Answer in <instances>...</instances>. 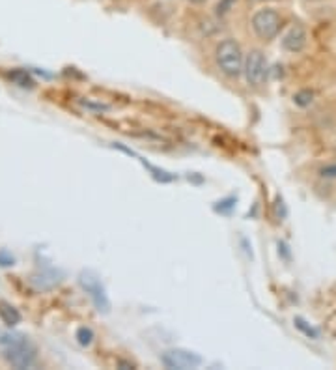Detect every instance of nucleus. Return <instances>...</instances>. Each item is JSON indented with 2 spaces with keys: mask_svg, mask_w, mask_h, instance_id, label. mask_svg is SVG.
Wrapping results in <instances>:
<instances>
[{
  "mask_svg": "<svg viewBox=\"0 0 336 370\" xmlns=\"http://www.w3.org/2000/svg\"><path fill=\"white\" fill-rule=\"evenodd\" d=\"M0 346H2V354L4 359L10 363L13 369L25 370L34 366L36 363V348L34 344L22 335L15 333H8L0 337Z\"/></svg>",
  "mask_w": 336,
  "mask_h": 370,
  "instance_id": "1",
  "label": "nucleus"
},
{
  "mask_svg": "<svg viewBox=\"0 0 336 370\" xmlns=\"http://www.w3.org/2000/svg\"><path fill=\"white\" fill-rule=\"evenodd\" d=\"M215 62L219 70L224 75L236 79L243 73L245 67V58H243V51L236 39H222L215 49Z\"/></svg>",
  "mask_w": 336,
  "mask_h": 370,
  "instance_id": "2",
  "label": "nucleus"
},
{
  "mask_svg": "<svg viewBox=\"0 0 336 370\" xmlns=\"http://www.w3.org/2000/svg\"><path fill=\"white\" fill-rule=\"evenodd\" d=\"M250 27H253L254 34L258 36L260 39H265L269 41L281 32L282 28V17L281 13L273 8H262L253 15L250 19Z\"/></svg>",
  "mask_w": 336,
  "mask_h": 370,
  "instance_id": "3",
  "label": "nucleus"
},
{
  "mask_svg": "<svg viewBox=\"0 0 336 370\" xmlns=\"http://www.w3.org/2000/svg\"><path fill=\"white\" fill-rule=\"evenodd\" d=\"M79 284H81V288H83L84 292L88 293L92 303L95 305V309L100 310V312H103V315L111 312V299L107 296L103 282L100 281V277L95 275L94 271H81Z\"/></svg>",
  "mask_w": 336,
  "mask_h": 370,
  "instance_id": "4",
  "label": "nucleus"
},
{
  "mask_svg": "<svg viewBox=\"0 0 336 370\" xmlns=\"http://www.w3.org/2000/svg\"><path fill=\"white\" fill-rule=\"evenodd\" d=\"M161 363L166 369L172 370H187V369H196L204 363V359L194 352L189 350H168L165 354L161 355Z\"/></svg>",
  "mask_w": 336,
  "mask_h": 370,
  "instance_id": "5",
  "label": "nucleus"
},
{
  "mask_svg": "<svg viewBox=\"0 0 336 370\" xmlns=\"http://www.w3.org/2000/svg\"><path fill=\"white\" fill-rule=\"evenodd\" d=\"M245 79L250 86H260L267 77V60L262 51H250L245 58V67H243Z\"/></svg>",
  "mask_w": 336,
  "mask_h": 370,
  "instance_id": "6",
  "label": "nucleus"
},
{
  "mask_svg": "<svg viewBox=\"0 0 336 370\" xmlns=\"http://www.w3.org/2000/svg\"><path fill=\"white\" fill-rule=\"evenodd\" d=\"M307 45V30L301 25H293L282 38V47L288 53H301Z\"/></svg>",
  "mask_w": 336,
  "mask_h": 370,
  "instance_id": "7",
  "label": "nucleus"
},
{
  "mask_svg": "<svg viewBox=\"0 0 336 370\" xmlns=\"http://www.w3.org/2000/svg\"><path fill=\"white\" fill-rule=\"evenodd\" d=\"M0 320L4 322L8 327H13L21 322V315H19V310L13 305L0 301Z\"/></svg>",
  "mask_w": 336,
  "mask_h": 370,
  "instance_id": "8",
  "label": "nucleus"
},
{
  "mask_svg": "<svg viewBox=\"0 0 336 370\" xmlns=\"http://www.w3.org/2000/svg\"><path fill=\"white\" fill-rule=\"evenodd\" d=\"M293 324H295V327H297L299 331L303 333V335H307L309 338H318L320 337V331L316 329V327H312L310 324H307V322L301 318V316H297L295 320H293Z\"/></svg>",
  "mask_w": 336,
  "mask_h": 370,
  "instance_id": "9",
  "label": "nucleus"
},
{
  "mask_svg": "<svg viewBox=\"0 0 336 370\" xmlns=\"http://www.w3.org/2000/svg\"><path fill=\"white\" fill-rule=\"evenodd\" d=\"M75 337H77L81 346H90V344L94 343V331H92L90 327H79Z\"/></svg>",
  "mask_w": 336,
  "mask_h": 370,
  "instance_id": "10",
  "label": "nucleus"
},
{
  "mask_svg": "<svg viewBox=\"0 0 336 370\" xmlns=\"http://www.w3.org/2000/svg\"><path fill=\"white\" fill-rule=\"evenodd\" d=\"M293 101H295V105L299 107H309L312 101H314V94L310 92V90H301L297 94L293 95Z\"/></svg>",
  "mask_w": 336,
  "mask_h": 370,
  "instance_id": "11",
  "label": "nucleus"
},
{
  "mask_svg": "<svg viewBox=\"0 0 336 370\" xmlns=\"http://www.w3.org/2000/svg\"><path fill=\"white\" fill-rule=\"evenodd\" d=\"M10 79L11 81H15L19 86H32V79L28 77L27 72H21V70H19V72L10 73Z\"/></svg>",
  "mask_w": 336,
  "mask_h": 370,
  "instance_id": "12",
  "label": "nucleus"
},
{
  "mask_svg": "<svg viewBox=\"0 0 336 370\" xmlns=\"http://www.w3.org/2000/svg\"><path fill=\"white\" fill-rule=\"evenodd\" d=\"M236 2L237 0H221V2L217 4V13H219V15H224V13L230 11V8L236 4Z\"/></svg>",
  "mask_w": 336,
  "mask_h": 370,
  "instance_id": "13",
  "label": "nucleus"
},
{
  "mask_svg": "<svg viewBox=\"0 0 336 370\" xmlns=\"http://www.w3.org/2000/svg\"><path fill=\"white\" fill-rule=\"evenodd\" d=\"M13 262H15V258L8 251H0V265L8 267V265H13Z\"/></svg>",
  "mask_w": 336,
  "mask_h": 370,
  "instance_id": "14",
  "label": "nucleus"
},
{
  "mask_svg": "<svg viewBox=\"0 0 336 370\" xmlns=\"http://www.w3.org/2000/svg\"><path fill=\"white\" fill-rule=\"evenodd\" d=\"M320 174L323 178H336V163L323 166V169L320 171Z\"/></svg>",
  "mask_w": 336,
  "mask_h": 370,
  "instance_id": "15",
  "label": "nucleus"
},
{
  "mask_svg": "<svg viewBox=\"0 0 336 370\" xmlns=\"http://www.w3.org/2000/svg\"><path fill=\"white\" fill-rule=\"evenodd\" d=\"M118 366H120V369H123V370L135 369V365H131V363H126V361H118Z\"/></svg>",
  "mask_w": 336,
  "mask_h": 370,
  "instance_id": "16",
  "label": "nucleus"
}]
</instances>
